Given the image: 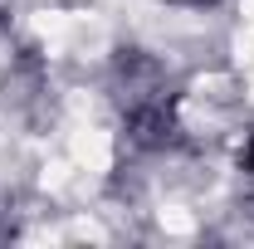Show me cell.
I'll return each mask as SVG.
<instances>
[{
	"label": "cell",
	"instance_id": "6da1fadb",
	"mask_svg": "<svg viewBox=\"0 0 254 249\" xmlns=\"http://www.w3.org/2000/svg\"><path fill=\"white\" fill-rule=\"evenodd\" d=\"M123 142L142 156H176L190 147L181 103L176 93H152V98H127L123 103Z\"/></svg>",
	"mask_w": 254,
	"mask_h": 249
},
{
	"label": "cell",
	"instance_id": "7a4b0ae2",
	"mask_svg": "<svg viewBox=\"0 0 254 249\" xmlns=\"http://www.w3.org/2000/svg\"><path fill=\"white\" fill-rule=\"evenodd\" d=\"M108 78H113V88L118 98H152V93H166L171 88V68L161 54L152 49H142V44H118L113 49V59H108Z\"/></svg>",
	"mask_w": 254,
	"mask_h": 249
},
{
	"label": "cell",
	"instance_id": "3957f363",
	"mask_svg": "<svg viewBox=\"0 0 254 249\" xmlns=\"http://www.w3.org/2000/svg\"><path fill=\"white\" fill-rule=\"evenodd\" d=\"M240 176H245V181L254 186V132L245 137V142H240Z\"/></svg>",
	"mask_w": 254,
	"mask_h": 249
},
{
	"label": "cell",
	"instance_id": "277c9868",
	"mask_svg": "<svg viewBox=\"0 0 254 249\" xmlns=\"http://www.w3.org/2000/svg\"><path fill=\"white\" fill-rule=\"evenodd\" d=\"M166 5H176V10H190V15H205V10H220L225 0H166Z\"/></svg>",
	"mask_w": 254,
	"mask_h": 249
}]
</instances>
